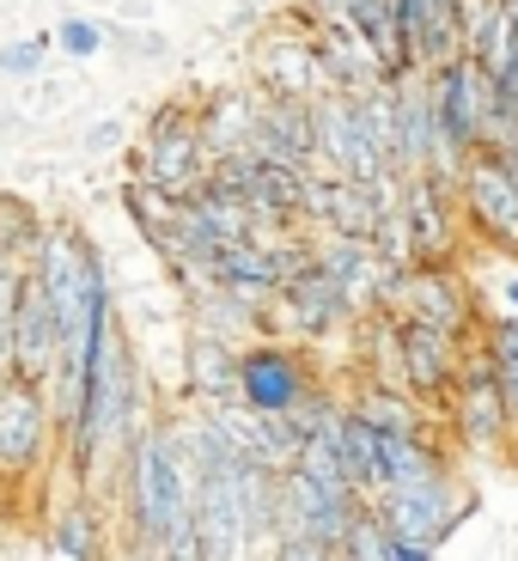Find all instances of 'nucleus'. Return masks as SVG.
I'll use <instances>...</instances> for the list:
<instances>
[{"instance_id":"15","label":"nucleus","mask_w":518,"mask_h":561,"mask_svg":"<svg viewBox=\"0 0 518 561\" xmlns=\"http://www.w3.org/2000/svg\"><path fill=\"white\" fill-rule=\"evenodd\" d=\"M61 348H68V330H61L56 306H49V294H43L37 268H31L25 294H19V318H13V366L25 373V379L49 385V373L61 366Z\"/></svg>"},{"instance_id":"30","label":"nucleus","mask_w":518,"mask_h":561,"mask_svg":"<svg viewBox=\"0 0 518 561\" xmlns=\"http://www.w3.org/2000/svg\"><path fill=\"white\" fill-rule=\"evenodd\" d=\"M494 153H500V159H506V165H513V171H518V123H513V135H506V140H500V147H494Z\"/></svg>"},{"instance_id":"5","label":"nucleus","mask_w":518,"mask_h":561,"mask_svg":"<svg viewBox=\"0 0 518 561\" xmlns=\"http://www.w3.org/2000/svg\"><path fill=\"white\" fill-rule=\"evenodd\" d=\"M446 439H458V451H470V458H500L518 439L513 409H506L500 379H494V360L482 348L463 354V373L446 397Z\"/></svg>"},{"instance_id":"1","label":"nucleus","mask_w":518,"mask_h":561,"mask_svg":"<svg viewBox=\"0 0 518 561\" xmlns=\"http://www.w3.org/2000/svg\"><path fill=\"white\" fill-rule=\"evenodd\" d=\"M116 501L128 513V556H165V561H202L196 556V470L177 446L165 409L147 415L123 451L116 470Z\"/></svg>"},{"instance_id":"27","label":"nucleus","mask_w":518,"mask_h":561,"mask_svg":"<svg viewBox=\"0 0 518 561\" xmlns=\"http://www.w3.org/2000/svg\"><path fill=\"white\" fill-rule=\"evenodd\" d=\"M123 140H128V123H123V116H99V123L80 135V147H85L92 159H104V153H116Z\"/></svg>"},{"instance_id":"9","label":"nucleus","mask_w":518,"mask_h":561,"mask_svg":"<svg viewBox=\"0 0 518 561\" xmlns=\"http://www.w3.org/2000/svg\"><path fill=\"white\" fill-rule=\"evenodd\" d=\"M458 202H463V226H470V239L482 251L518 256V171L494 147H476L463 159Z\"/></svg>"},{"instance_id":"19","label":"nucleus","mask_w":518,"mask_h":561,"mask_svg":"<svg viewBox=\"0 0 518 561\" xmlns=\"http://www.w3.org/2000/svg\"><path fill=\"white\" fill-rule=\"evenodd\" d=\"M427 477H451V451L439 446V427H427V434L384 427V489H415Z\"/></svg>"},{"instance_id":"28","label":"nucleus","mask_w":518,"mask_h":561,"mask_svg":"<svg viewBox=\"0 0 518 561\" xmlns=\"http://www.w3.org/2000/svg\"><path fill=\"white\" fill-rule=\"evenodd\" d=\"M354 0H299L293 19H306V25H330V19H348Z\"/></svg>"},{"instance_id":"3","label":"nucleus","mask_w":518,"mask_h":561,"mask_svg":"<svg viewBox=\"0 0 518 561\" xmlns=\"http://www.w3.org/2000/svg\"><path fill=\"white\" fill-rule=\"evenodd\" d=\"M379 311H403V318L439 323V330H451L463 342H476L482 318H488L470 268H458V263H403L391 275V287H384Z\"/></svg>"},{"instance_id":"31","label":"nucleus","mask_w":518,"mask_h":561,"mask_svg":"<svg viewBox=\"0 0 518 561\" xmlns=\"http://www.w3.org/2000/svg\"><path fill=\"white\" fill-rule=\"evenodd\" d=\"M104 7H116V0H104Z\"/></svg>"},{"instance_id":"22","label":"nucleus","mask_w":518,"mask_h":561,"mask_svg":"<svg viewBox=\"0 0 518 561\" xmlns=\"http://www.w3.org/2000/svg\"><path fill=\"white\" fill-rule=\"evenodd\" d=\"M49 61H56V31H25V37H7L0 43V73L19 85L43 80L49 73Z\"/></svg>"},{"instance_id":"26","label":"nucleus","mask_w":518,"mask_h":561,"mask_svg":"<svg viewBox=\"0 0 518 561\" xmlns=\"http://www.w3.org/2000/svg\"><path fill=\"white\" fill-rule=\"evenodd\" d=\"M494 256V275H470L476 280V294H482V311H518V256H500V251H488Z\"/></svg>"},{"instance_id":"23","label":"nucleus","mask_w":518,"mask_h":561,"mask_svg":"<svg viewBox=\"0 0 518 561\" xmlns=\"http://www.w3.org/2000/svg\"><path fill=\"white\" fill-rule=\"evenodd\" d=\"M104 43H111V19H92V13L56 19V56L73 61V68H80V61H99Z\"/></svg>"},{"instance_id":"21","label":"nucleus","mask_w":518,"mask_h":561,"mask_svg":"<svg viewBox=\"0 0 518 561\" xmlns=\"http://www.w3.org/2000/svg\"><path fill=\"white\" fill-rule=\"evenodd\" d=\"M348 25L366 37V49L384 61V73H403L408 61H403V43H396V0H354L348 7Z\"/></svg>"},{"instance_id":"24","label":"nucleus","mask_w":518,"mask_h":561,"mask_svg":"<svg viewBox=\"0 0 518 561\" xmlns=\"http://www.w3.org/2000/svg\"><path fill=\"white\" fill-rule=\"evenodd\" d=\"M451 7H458V0H451ZM434 13H439V0H396V43H403V61H408V68H421V61H427Z\"/></svg>"},{"instance_id":"11","label":"nucleus","mask_w":518,"mask_h":561,"mask_svg":"<svg viewBox=\"0 0 518 561\" xmlns=\"http://www.w3.org/2000/svg\"><path fill=\"white\" fill-rule=\"evenodd\" d=\"M372 506L384 513V525H391L396 537H415V543H427L439 556V549L451 543V531L470 519V506H476V501L458 494V482H451V477H427V482H415V489L372 494Z\"/></svg>"},{"instance_id":"10","label":"nucleus","mask_w":518,"mask_h":561,"mask_svg":"<svg viewBox=\"0 0 518 561\" xmlns=\"http://www.w3.org/2000/svg\"><path fill=\"white\" fill-rule=\"evenodd\" d=\"M239 458H244V451H239ZM239 458L196 477V556L202 561L256 556L251 513H244V494H239Z\"/></svg>"},{"instance_id":"7","label":"nucleus","mask_w":518,"mask_h":561,"mask_svg":"<svg viewBox=\"0 0 518 561\" xmlns=\"http://www.w3.org/2000/svg\"><path fill=\"white\" fill-rule=\"evenodd\" d=\"M92 251L99 244L85 239L73 220H43L37 232V256H31V268H37L43 294H49V306H56L61 330H68V348L61 354H80V336H85V294H92Z\"/></svg>"},{"instance_id":"18","label":"nucleus","mask_w":518,"mask_h":561,"mask_svg":"<svg viewBox=\"0 0 518 561\" xmlns=\"http://www.w3.org/2000/svg\"><path fill=\"white\" fill-rule=\"evenodd\" d=\"M183 318L208 323V330H220V336H232V342L268 336V306L263 299H244V294H232V287H220V280H208V287H196V294H183Z\"/></svg>"},{"instance_id":"6","label":"nucleus","mask_w":518,"mask_h":561,"mask_svg":"<svg viewBox=\"0 0 518 561\" xmlns=\"http://www.w3.org/2000/svg\"><path fill=\"white\" fill-rule=\"evenodd\" d=\"M354 323H360V311L348 306L342 280L330 275L318 256H311L306 268H293L287 287L268 299V336L299 342V348H318V342L342 336V330H354Z\"/></svg>"},{"instance_id":"29","label":"nucleus","mask_w":518,"mask_h":561,"mask_svg":"<svg viewBox=\"0 0 518 561\" xmlns=\"http://www.w3.org/2000/svg\"><path fill=\"white\" fill-rule=\"evenodd\" d=\"M111 19H123V25H153V19H159V0H116Z\"/></svg>"},{"instance_id":"17","label":"nucleus","mask_w":518,"mask_h":561,"mask_svg":"<svg viewBox=\"0 0 518 561\" xmlns=\"http://www.w3.org/2000/svg\"><path fill=\"white\" fill-rule=\"evenodd\" d=\"M43 556H56V561L111 556V525H104V513H99V489L68 494V501L49 513V525H43Z\"/></svg>"},{"instance_id":"8","label":"nucleus","mask_w":518,"mask_h":561,"mask_svg":"<svg viewBox=\"0 0 518 561\" xmlns=\"http://www.w3.org/2000/svg\"><path fill=\"white\" fill-rule=\"evenodd\" d=\"M311 116H318V159H323V171L360 178V183H379L384 171H396L391 153L379 147V135H372V123H366L360 92L323 85V92H311Z\"/></svg>"},{"instance_id":"4","label":"nucleus","mask_w":518,"mask_h":561,"mask_svg":"<svg viewBox=\"0 0 518 561\" xmlns=\"http://www.w3.org/2000/svg\"><path fill=\"white\" fill-rule=\"evenodd\" d=\"M208 165H214V153H208V140H202L196 104H159L147 116V128H140L135 153H128V171L159 183V190H171V196L202 190Z\"/></svg>"},{"instance_id":"13","label":"nucleus","mask_w":518,"mask_h":561,"mask_svg":"<svg viewBox=\"0 0 518 561\" xmlns=\"http://www.w3.org/2000/svg\"><path fill=\"white\" fill-rule=\"evenodd\" d=\"M239 354L244 342L220 336L208 323H189L183 330V348H177V379H183V403H202V409H220V403H239Z\"/></svg>"},{"instance_id":"16","label":"nucleus","mask_w":518,"mask_h":561,"mask_svg":"<svg viewBox=\"0 0 518 561\" xmlns=\"http://www.w3.org/2000/svg\"><path fill=\"white\" fill-rule=\"evenodd\" d=\"M318 263L342 280V294H348V306L360 311V318L384 306V287H391V275H396V263L372 239H342V232H323Z\"/></svg>"},{"instance_id":"20","label":"nucleus","mask_w":518,"mask_h":561,"mask_svg":"<svg viewBox=\"0 0 518 561\" xmlns=\"http://www.w3.org/2000/svg\"><path fill=\"white\" fill-rule=\"evenodd\" d=\"M196 123L208 153H239L256 140V92H208L196 104Z\"/></svg>"},{"instance_id":"25","label":"nucleus","mask_w":518,"mask_h":561,"mask_svg":"<svg viewBox=\"0 0 518 561\" xmlns=\"http://www.w3.org/2000/svg\"><path fill=\"white\" fill-rule=\"evenodd\" d=\"M111 37H116V49H123V61H135V68L171 61V37L159 25H123V19H111Z\"/></svg>"},{"instance_id":"12","label":"nucleus","mask_w":518,"mask_h":561,"mask_svg":"<svg viewBox=\"0 0 518 561\" xmlns=\"http://www.w3.org/2000/svg\"><path fill=\"white\" fill-rule=\"evenodd\" d=\"M318 373H311L306 348L299 342H280V336H256L244 342L239 354V391L251 409H299L311 391H318Z\"/></svg>"},{"instance_id":"2","label":"nucleus","mask_w":518,"mask_h":561,"mask_svg":"<svg viewBox=\"0 0 518 561\" xmlns=\"http://www.w3.org/2000/svg\"><path fill=\"white\" fill-rule=\"evenodd\" d=\"M61 463V421L49 391L25 373L0 379V489H31Z\"/></svg>"},{"instance_id":"14","label":"nucleus","mask_w":518,"mask_h":561,"mask_svg":"<svg viewBox=\"0 0 518 561\" xmlns=\"http://www.w3.org/2000/svg\"><path fill=\"white\" fill-rule=\"evenodd\" d=\"M311 37H318V25H306V19H293V13H280L275 31L256 37V73H263L268 92H299V99H311L323 85Z\"/></svg>"}]
</instances>
